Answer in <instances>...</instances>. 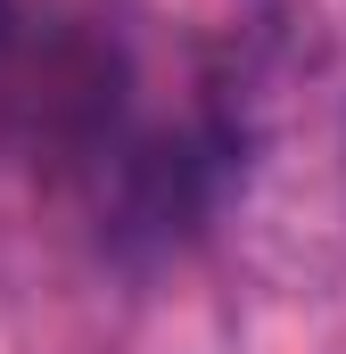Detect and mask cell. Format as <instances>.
Listing matches in <instances>:
<instances>
[{
  "instance_id": "cell-1",
  "label": "cell",
  "mask_w": 346,
  "mask_h": 354,
  "mask_svg": "<svg viewBox=\"0 0 346 354\" xmlns=\"http://www.w3.org/2000/svg\"><path fill=\"white\" fill-rule=\"evenodd\" d=\"M17 8H25V0H0V33H8V25H17Z\"/></svg>"
}]
</instances>
